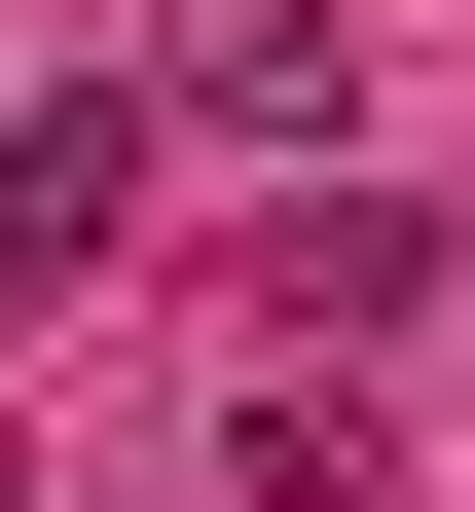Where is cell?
<instances>
[{
	"instance_id": "3957f363",
	"label": "cell",
	"mask_w": 475,
	"mask_h": 512,
	"mask_svg": "<svg viewBox=\"0 0 475 512\" xmlns=\"http://www.w3.org/2000/svg\"><path fill=\"white\" fill-rule=\"evenodd\" d=\"M402 293H439V220H402V183H256V330H293V366H366Z\"/></svg>"
},
{
	"instance_id": "277c9868",
	"label": "cell",
	"mask_w": 475,
	"mask_h": 512,
	"mask_svg": "<svg viewBox=\"0 0 475 512\" xmlns=\"http://www.w3.org/2000/svg\"><path fill=\"white\" fill-rule=\"evenodd\" d=\"M366 476H402L366 366H256V403H220V512H366Z\"/></svg>"
},
{
	"instance_id": "6da1fadb",
	"label": "cell",
	"mask_w": 475,
	"mask_h": 512,
	"mask_svg": "<svg viewBox=\"0 0 475 512\" xmlns=\"http://www.w3.org/2000/svg\"><path fill=\"white\" fill-rule=\"evenodd\" d=\"M147 147L183 183H366V37L329 0H147Z\"/></svg>"
},
{
	"instance_id": "7a4b0ae2",
	"label": "cell",
	"mask_w": 475,
	"mask_h": 512,
	"mask_svg": "<svg viewBox=\"0 0 475 512\" xmlns=\"http://www.w3.org/2000/svg\"><path fill=\"white\" fill-rule=\"evenodd\" d=\"M147 74H37V110H0V330H74V293H110V256H147Z\"/></svg>"
},
{
	"instance_id": "5b68a950",
	"label": "cell",
	"mask_w": 475,
	"mask_h": 512,
	"mask_svg": "<svg viewBox=\"0 0 475 512\" xmlns=\"http://www.w3.org/2000/svg\"><path fill=\"white\" fill-rule=\"evenodd\" d=\"M0 512H37V439H0Z\"/></svg>"
}]
</instances>
